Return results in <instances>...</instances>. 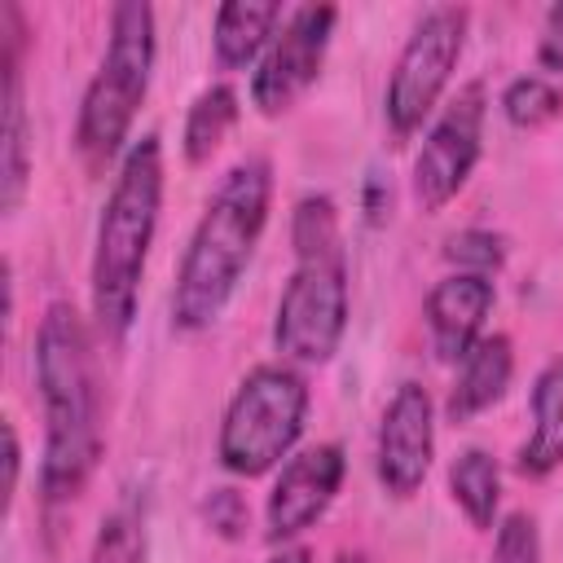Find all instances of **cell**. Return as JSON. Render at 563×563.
Masks as SVG:
<instances>
[{"mask_svg":"<svg viewBox=\"0 0 563 563\" xmlns=\"http://www.w3.org/2000/svg\"><path fill=\"white\" fill-rule=\"evenodd\" d=\"M35 383L44 400V462L40 493L44 506H62L84 493L101 435H97V378L92 347L79 312L70 303H48L35 330Z\"/></svg>","mask_w":563,"mask_h":563,"instance_id":"6da1fadb","label":"cell"},{"mask_svg":"<svg viewBox=\"0 0 563 563\" xmlns=\"http://www.w3.org/2000/svg\"><path fill=\"white\" fill-rule=\"evenodd\" d=\"M268 198H273V167L260 154L233 163L220 176L176 273V290H172L176 330L185 334L207 330L224 312L268 224Z\"/></svg>","mask_w":563,"mask_h":563,"instance_id":"7a4b0ae2","label":"cell"},{"mask_svg":"<svg viewBox=\"0 0 563 563\" xmlns=\"http://www.w3.org/2000/svg\"><path fill=\"white\" fill-rule=\"evenodd\" d=\"M163 207V145L158 136H141L114 176L97 224L92 251V317L106 339H123L136 317V290L145 273V255L158 229Z\"/></svg>","mask_w":563,"mask_h":563,"instance_id":"3957f363","label":"cell"},{"mask_svg":"<svg viewBox=\"0 0 563 563\" xmlns=\"http://www.w3.org/2000/svg\"><path fill=\"white\" fill-rule=\"evenodd\" d=\"M154 70V9L141 0H123L110 9V40L101 66L79 106V154L92 172H101L128 141L132 119L145 101Z\"/></svg>","mask_w":563,"mask_h":563,"instance_id":"277c9868","label":"cell"},{"mask_svg":"<svg viewBox=\"0 0 563 563\" xmlns=\"http://www.w3.org/2000/svg\"><path fill=\"white\" fill-rule=\"evenodd\" d=\"M308 418V383L290 365H255L220 422V466L233 475L273 471L299 440Z\"/></svg>","mask_w":563,"mask_h":563,"instance_id":"5b68a950","label":"cell"},{"mask_svg":"<svg viewBox=\"0 0 563 563\" xmlns=\"http://www.w3.org/2000/svg\"><path fill=\"white\" fill-rule=\"evenodd\" d=\"M466 40V9L462 4H435L422 13L413 35L405 40L396 70L387 79V123L396 136H413L431 106L440 101Z\"/></svg>","mask_w":563,"mask_h":563,"instance_id":"8992f818","label":"cell"},{"mask_svg":"<svg viewBox=\"0 0 563 563\" xmlns=\"http://www.w3.org/2000/svg\"><path fill=\"white\" fill-rule=\"evenodd\" d=\"M343 330H347V264L343 260L299 264L277 299V321H273L277 352L295 365H325L339 352Z\"/></svg>","mask_w":563,"mask_h":563,"instance_id":"52a82bcc","label":"cell"},{"mask_svg":"<svg viewBox=\"0 0 563 563\" xmlns=\"http://www.w3.org/2000/svg\"><path fill=\"white\" fill-rule=\"evenodd\" d=\"M484 84H466L427 132L413 158V198L422 202V211H440L475 172L484 141Z\"/></svg>","mask_w":563,"mask_h":563,"instance_id":"ba28073f","label":"cell"},{"mask_svg":"<svg viewBox=\"0 0 563 563\" xmlns=\"http://www.w3.org/2000/svg\"><path fill=\"white\" fill-rule=\"evenodd\" d=\"M334 18H339L334 4H303L273 35L260 70L251 75V101L264 114L290 110L312 88V79L321 75V62H325V44H330Z\"/></svg>","mask_w":563,"mask_h":563,"instance_id":"9c48e42d","label":"cell"},{"mask_svg":"<svg viewBox=\"0 0 563 563\" xmlns=\"http://www.w3.org/2000/svg\"><path fill=\"white\" fill-rule=\"evenodd\" d=\"M435 453V422H431V396L418 383H400L396 396L383 409L374 466L391 497H413L418 484L431 471Z\"/></svg>","mask_w":563,"mask_h":563,"instance_id":"30bf717a","label":"cell"},{"mask_svg":"<svg viewBox=\"0 0 563 563\" xmlns=\"http://www.w3.org/2000/svg\"><path fill=\"white\" fill-rule=\"evenodd\" d=\"M339 484H343V449L339 444H312V449L295 453L282 466V475L273 479V493L264 506L268 541H290L303 528H312L330 510Z\"/></svg>","mask_w":563,"mask_h":563,"instance_id":"8fae6325","label":"cell"},{"mask_svg":"<svg viewBox=\"0 0 563 563\" xmlns=\"http://www.w3.org/2000/svg\"><path fill=\"white\" fill-rule=\"evenodd\" d=\"M493 308V282L484 273H453L427 295V325L440 361L462 365V356L484 339V317Z\"/></svg>","mask_w":563,"mask_h":563,"instance_id":"7c38bea8","label":"cell"},{"mask_svg":"<svg viewBox=\"0 0 563 563\" xmlns=\"http://www.w3.org/2000/svg\"><path fill=\"white\" fill-rule=\"evenodd\" d=\"M4 35V132H0V202L13 211L26 189V106H22V13L0 9Z\"/></svg>","mask_w":563,"mask_h":563,"instance_id":"4fadbf2b","label":"cell"},{"mask_svg":"<svg viewBox=\"0 0 563 563\" xmlns=\"http://www.w3.org/2000/svg\"><path fill=\"white\" fill-rule=\"evenodd\" d=\"M510 374H515L510 339H506V334H484V339L462 356L457 383H453V391H449V418H453V422H466V418L484 413L493 400H501V391L510 387Z\"/></svg>","mask_w":563,"mask_h":563,"instance_id":"5bb4252c","label":"cell"},{"mask_svg":"<svg viewBox=\"0 0 563 563\" xmlns=\"http://www.w3.org/2000/svg\"><path fill=\"white\" fill-rule=\"evenodd\" d=\"M563 462V356H554L532 383V435L519 449L523 475H550Z\"/></svg>","mask_w":563,"mask_h":563,"instance_id":"9a60e30c","label":"cell"},{"mask_svg":"<svg viewBox=\"0 0 563 563\" xmlns=\"http://www.w3.org/2000/svg\"><path fill=\"white\" fill-rule=\"evenodd\" d=\"M277 18H282V4H273V0H229V4H220L216 9V31H211L216 62L220 66H246L273 40Z\"/></svg>","mask_w":563,"mask_h":563,"instance_id":"2e32d148","label":"cell"},{"mask_svg":"<svg viewBox=\"0 0 563 563\" xmlns=\"http://www.w3.org/2000/svg\"><path fill=\"white\" fill-rule=\"evenodd\" d=\"M449 488L475 528H493V515L501 501V475H497L493 453H484V449L457 453V462L449 466Z\"/></svg>","mask_w":563,"mask_h":563,"instance_id":"e0dca14e","label":"cell"},{"mask_svg":"<svg viewBox=\"0 0 563 563\" xmlns=\"http://www.w3.org/2000/svg\"><path fill=\"white\" fill-rule=\"evenodd\" d=\"M233 119H238V92L229 84L202 88L194 97L189 114H185V158L189 163H207L220 150V141L229 136Z\"/></svg>","mask_w":563,"mask_h":563,"instance_id":"ac0fdd59","label":"cell"},{"mask_svg":"<svg viewBox=\"0 0 563 563\" xmlns=\"http://www.w3.org/2000/svg\"><path fill=\"white\" fill-rule=\"evenodd\" d=\"M290 242L299 264L308 260H343V238H339V211L325 194H308L295 202L290 216Z\"/></svg>","mask_w":563,"mask_h":563,"instance_id":"d6986e66","label":"cell"},{"mask_svg":"<svg viewBox=\"0 0 563 563\" xmlns=\"http://www.w3.org/2000/svg\"><path fill=\"white\" fill-rule=\"evenodd\" d=\"M559 106H563L559 88H554L550 79H541V75H523V79H515V84L501 92V114H506L515 128H537V123L554 119Z\"/></svg>","mask_w":563,"mask_h":563,"instance_id":"ffe728a7","label":"cell"},{"mask_svg":"<svg viewBox=\"0 0 563 563\" xmlns=\"http://www.w3.org/2000/svg\"><path fill=\"white\" fill-rule=\"evenodd\" d=\"M92 563H141V519L128 506L101 523Z\"/></svg>","mask_w":563,"mask_h":563,"instance_id":"44dd1931","label":"cell"},{"mask_svg":"<svg viewBox=\"0 0 563 563\" xmlns=\"http://www.w3.org/2000/svg\"><path fill=\"white\" fill-rule=\"evenodd\" d=\"M488 563H541V537H537V519L515 510L501 519L497 541H493V559Z\"/></svg>","mask_w":563,"mask_h":563,"instance_id":"7402d4cb","label":"cell"},{"mask_svg":"<svg viewBox=\"0 0 563 563\" xmlns=\"http://www.w3.org/2000/svg\"><path fill=\"white\" fill-rule=\"evenodd\" d=\"M444 255H449L457 268L488 277V268H497V264L506 260V246H501V238L488 233V229H466V233H453V238H449Z\"/></svg>","mask_w":563,"mask_h":563,"instance_id":"603a6c76","label":"cell"},{"mask_svg":"<svg viewBox=\"0 0 563 563\" xmlns=\"http://www.w3.org/2000/svg\"><path fill=\"white\" fill-rule=\"evenodd\" d=\"M207 519H211V528L220 537H242V528H246V501L233 488H216L207 497Z\"/></svg>","mask_w":563,"mask_h":563,"instance_id":"cb8c5ba5","label":"cell"},{"mask_svg":"<svg viewBox=\"0 0 563 563\" xmlns=\"http://www.w3.org/2000/svg\"><path fill=\"white\" fill-rule=\"evenodd\" d=\"M541 66H545V70H563V4H554V9H550V18H545Z\"/></svg>","mask_w":563,"mask_h":563,"instance_id":"d4e9b609","label":"cell"},{"mask_svg":"<svg viewBox=\"0 0 563 563\" xmlns=\"http://www.w3.org/2000/svg\"><path fill=\"white\" fill-rule=\"evenodd\" d=\"M18 466H22L18 431H13V422H4V497H13V488H18Z\"/></svg>","mask_w":563,"mask_h":563,"instance_id":"484cf974","label":"cell"},{"mask_svg":"<svg viewBox=\"0 0 563 563\" xmlns=\"http://www.w3.org/2000/svg\"><path fill=\"white\" fill-rule=\"evenodd\" d=\"M391 202V189H383V180L374 176L369 180V194H365V211H369V224H383V211Z\"/></svg>","mask_w":563,"mask_h":563,"instance_id":"4316f807","label":"cell"},{"mask_svg":"<svg viewBox=\"0 0 563 563\" xmlns=\"http://www.w3.org/2000/svg\"><path fill=\"white\" fill-rule=\"evenodd\" d=\"M268 563H312V554H308L303 545H290V550H282V554H273Z\"/></svg>","mask_w":563,"mask_h":563,"instance_id":"83f0119b","label":"cell"},{"mask_svg":"<svg viewBox=\"0 0 563 563\" xmlns=\"http://www.w3.org/2000/svg\"><path fill=\"white\" fill-rule=\"evenodd\" d=\"M334 563H365V554H361V550H339Z\"/></svg>","mask_w":563,"mask_h":563,"instance_id":"f1b7e54d","label":"cell"}]
</instances>
